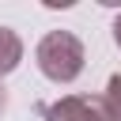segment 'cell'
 I'll return each instance as SVG.
<instances>
[{
    "label": "cell",
    "instance_id": "1",
    "mask_svg": "<svg viewBox=\"0 0 121 121\" xmlns=\"http://www.w3.org/2000/svg\"><path fill=\"white\" fill-rule=\"evenodd\" d=\"M34 60H38V68H42V76L45 79H53V83H72L79 72H83V42L72 34V30H49L42 42H38V49H34Z\"/></svg>",
    "mask_w": 121,
    "mask_h": 121
},
{
    "label": "cell",
    "instance_id": "4",
    "mask_svg": "<svg viewBox=\"0 0 121 121\" xmlns=\"http://www.w3.org/2000/svg\"><path fill=\"white\" fill-rule=\"evenodd\" d=\"M102 102H106V110L113 113V121H121V72L110 76V83H106V91H102Z\"/></svg>",
    "mask_w": 121,
    "mask_h": 121
},
{
    "label": "cell",
    "instance_id": "2",
    "mask_svg": "<svg viewBox=\"0 0 121 121\" xmlns=\"http://www.w3.org/2000/svg\"><path fill=\"white\" fill-rule=\"evenodd\" d=\"M45 121H113V113L106 110L102 95L91 98V95H64L57 102H49L42 110Z\"/></svg>",
    "mask_w": 121,
    "mask_h": 121
},
{
    "label": "cell",
    "instance_id": "6",
    "mask_svg": "<svg viewBox=\"0 0 121 121\" xmlns=\"http://www.w3.org/2000/svg\"><path fill=\"white\" fill-rule=\"evenodd\" d=\"M8 110V91H4V83H0V113Z\"/></svg>",
    "mask_w": 121,
    "mask_h": 121
},
{
    "label": "cell",
    "instance_id": "5",
    "mask_svg": "<svg viewBox=\"0 0 121 121\" xmlns=\"http://www.w3.org/2000/svg\"><path fill=\"white\" fill-rule=\"evenodd\" d=\"M113 42H117V45H121V15H117V19H113Z\"/></svg>",
    "mask_w": 121,
    "mask_h": 121
},
{
    "label": "cell",
    "instance_id": "3",
    "mask_svg": "<svg viewBox=\"0 0 121 121\" xmlns=\"http://www.w3.org/2000/svg\"><path fill=\"white\" fill-rule=\"evenodd\" d=\"M19 60H23V38L11 26H0V79L8 72H15Z\"/></svg>",
    "mask_w": 121,
    "mask_h": 121
}]
</instances>
